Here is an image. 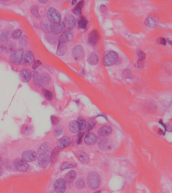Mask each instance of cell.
Returning a JSON list of instances; mask_svg holds the SVG:
<instances>
[{
	"label": "cell",
	"mask_w": 172,
	"mask_h": 193,
	"mask_svg": "<svg viewBox=\"0 0 172 193\" xmlns=\"http://www.w3.org/2000/svg\"><path fill=\"white\" fill-rule=\"evenodd\" d=\"M87 185L90 189L95 190L98 188L100 184V178L99 174L95 171H92L88 175Z\"/></svg>",
	"instance_id": "6da1fadb"
},
{
	"label": "cell",
	"mask_w": 172,
	"mask_h": 193,
	"mask_svg": "<svg viewBox=\"0 0 172 193\" xmlns=\"http://www.w3.org/2000/svg\"><path fill=\"white\" fill-rule=\"evenodd\" d=\"M119 60V56L115 51H108L104 56V63L107 67H110L117 63Z\"/></svg>",
	"instance_id": "7a4b0ae2"
},
{
	"label": "cell",
	"mask_w": 172,
	"mask_h": 193,
	"mask_svg": "<svg viewBox=\"0 0 172 193\" xmlns=\"http://www.w3.org/2000/svg\"><path fill=\"white\" fill-rule=\"evenodd\" d=\"M47 16L48 20L52 23L61 22V16L60 13L54 8L51 7L48 9Z\"/></svg>",
	"instance_id": "3957f363"
},
{
	"label": "cell",
	"mask_w": 172,
	"mask_h": 193,
	"mask_svg": "<svg viewBox=\"0 0 172 193\" xmlns=\"http://www.w3.org/2000/svg\"><path fill=\"white\" fill-rule=\"evenodd\" d=\"M23 53V50L21 48L15 50L11 55L10 61L11 62L15 65H19L22 62Z\"/></svg>",
	"instance_id": "277c9868"
},
{
	"label": "cell",
	"mask_w": 172,
	"mask_h": 193,
	"mask_svg": "<svg viewBox=\"0 0 172 193\" xmlns=\"http://www.w3.org/2000/svg\"><path fill=\"white\" fill-rule=\"evenodd\" d=\"M13 166L15 169L21 172L26 171L29 169L27 162L22 159H16L13 162Z\"/></svg>",
	"instance_id": "5b68a950"
},
{
	"label": "cell",
	"mask_w": 172,
	"mask_h": 193,
	"mask_svg": "<svg viewBox=\"0 0 172 193\" xmlns=\"http://www.w3.org/2000/svg\"><path fill=\"white\" fill-rule=\"evenodd\" d=\"M72 55L73 58L76 61H80L85 57L84 48L81 45L75 46L73 50Z\"/></svg>",
	"instance_id": "8992f818"
},
{
	"label": "cell",
	"mask_w": 172,
	"mask_h": 193,
	"mask_svg": "<svg viewBox=\"0 0 172 193\" xmlns=\"http://www.w3.org/2000/svg\"><path fill=\"white\" fill-rule=\"evenodd\" d=\"M38 155L35 151H27L23 152L21 155V159L26 162H33L37 159Z\"/></svg>",
	"instance_id": "52a82bcc"
},
{
	"label": "cell",
	"mask_w": 172,
	"mask_h": 193,
	"mask_svg": "<svg viewBox=\"0 0 172 193\" xmlns=\"http://www.w3.org/2000/svg\"><path fill=\"white\" fill-rule=\"evenodd\" d=\"M64 26L69 30L74 28L76 24V20L75 17L71 14H67L66 15L64 20Z\"/></svg>",
	"instance_id": "ba28073f"
},
{
	"label": "cell",
	"mask_w": 172,
	"mask_h": 193,
	"mask_svg": "<svg viewBox=\"0 0 172 193\" xmlns=\"http://www.w3.org/2000/svg\"><path fill=\"white\" fill-rule=\"evenodd\" d=\"M51 161V157L48 154H42L40 155L38 159V166L41 168H46Z\"/></svg>",
	"instance_id": "9c48e42d"
},
{
	"label": "cell",
	"mask_w": 172,
	"mask_h": 193,
	"mask_svg": "<svg viewBox=\"0 0 172 193\" xmlns=\"http://www.w3.org/2000/svg\"><path fill=\"white\" fill-rule=\"evenodd\" d=\"M54 189L57 193H64L66 190V182L62 179H56L54 184Z\"/></svg>",
	"instance_id": "30bf717a"
},
{
	"label": "cell",
	"mask_w": 172,
	"mask_h": 193,
	"mask_svg": "<svg viewBox=\"0 0 172 193\" xmlns=\"http://www.w3.org/2000/svg\"><path fill=\"white\" fill-rule=\"evenodd\" d=\"M98 146L100 150L106 151L112 149L114 146V144L112 141L107 139H104L100 141L98 143Z\"/></svg>",
	"instance_id": "8fae6325"
},
{
	"label": "cell",
	"mask_w": 172,
	"mask_h": 193,
	"mask_svg": "<svg viewBox=\"0 0 172 193\" xmlns=\"http://www.w3.org/2000/svg\"><path fill=\"white\" fill-rule=\"evenodd\" d=\"M100 38V34L98 31L96 30H94L89 34L88 41L91 45L95 46L98 42Z\"/></svg>",
	"instance_id": "7c38bea8"
},
{
	"label": "cell",
	"mask_w": 172,
	"mask_h": 193,
	"mask_svg": "<svg viewBox=\"0 0 172 193\" xmlns=\"http://www.w3.org/2000/svg\"><path fill=\"white\" fill-rule=\"evenodd\" d=\"M34 60V55L31 51L27 50L24 52L21 63L23 65H28L33 63Z\"/></svg>",
	"instance_id": "4fadbf2b"
},
{
	"label": "cell",
	"mask_w": 172,
	"mask_h": 193,
	"mask_svg": "<svg viewBox=\"0 0 172 193\" xmlns=\"http://www.w3.org/2000/svg\"><path fill=\"white\" fill-rule=\"evenodd\" d=\"M19 78L21 82L23 83L29 82L32 77L30 70L27 69H23L19 72Z\"/></svg>",
	"instance_id": "5bb4252c"
},
{
	"label": "cell",
	"mask_w": 172,
	"mask_h": 193,
	"mask_svg": "<svg viewBox=\"0 0 172 193\" xmlns=\"http://www.w3.org/2000/svg\"><path fill=\"white\" fill-rule=\"evenodd\" d=\"M73 34L71 30H66L62 33L59 38V42L62 43H65L70 41L73 38Z\"/></svg>",
	"instance_id": "9a60e30c"
},
{
	"label": "cell",
	"mask_w": 172,
	"mask_h": 193,
	"mask_svg": "<svg viewBox=\"0 0 172 193\" xmlns=\"http://www.w3.org/2000/svg\"><path fill=\"white\" fill-rule=\"evenodd\" d=\"M65 28V26L63 22L58 23H52L51 26V31L54 34H59L62 33Z\"/></svg>",
	"instance_id": "2e32d148"
},
{
	"label": "cell",
	"mask_w": 172,
	"mask_h": 193,
	"mask_svg": "<svg viewBox=\"0 0 172 193\" xmlns=\"http://www.w3.org/2000/svg\"><path fill=\"white\" fill-rule=\"evenodd\" d=\"M158 17L155 16L151 15L146 19L145 21V24L148 27L155 28L158 25Z\"/></svg>",
	"instance_id": "e0dca14e"
},
{
	"label": "cell",
	"mask_w": 172,
	"mask_h": 193,
	"mask_svg": "<svg viewBox=\"0 0 172 193\" xmlns=\"http://www.w3.org/2000/svg\"><path fill=\"white\" fill-rule=\"evenodd\" d=\"M16 44L13 41H8L4 43L3 46L4 51L6 53H12L15 50H16Z\"/></svg>",
	"instance_id": "ac0fdd59"
},
{
	"label": "cell",
	"mask_w": 172,
	"mask_h": 193,
	"mask_svg": "<svg viewBox=\"0 0 172 193\" xmlns=\"http://www.w3.org/2000/svg\"><path fill=\"white\" fill-rule=\"evenodd\" d=\"M98 139L97 136L95 134L90 133L85 135V142L88 145H93L95 143Z\"/></svg>",
	"instance_id": "d6986e66"
},
{
	"label": "cell",
	"mask_w": 172,
	"mask_h": 193,
	"mask_svg": "<svg viewBox=\"0 0 172 193\" xmlns=\"http://www.w3.org/2000/svg\"><path fill=\"white\" fill-rule=\"evenodd\" d=\"M45 39L48 43L51 44L55 45L58 42V39L55 34L53 33L48 32L46 33L45 35Z\"/></svg>",
	"instance_id": "ffe728a7"
},
{
	"label": "cell",
	"mask_w": 172,
	"mask_h": 193,
	"mask_svg": "<svg viewBox=\"0 0 172 193\" xmlns=\"http://www.w3.org/2000/svg\"><path fill=\"white\" fill-rule=\"evenodd\" d=\"M51 24L52 23L50 22L48 20H43L40 23V29L42 31H43L46 33L51 32Z\"/></svg>",
	"instance_id": "44dd1931"
},
{
	"label": "cell",
	"mask_w": 172,
	"mask_h": 193,
	"mask_svg": "<svg viewBox=\"0 0 172 193\" xmlns=\"http://www.w3.org/2000/svg\"><path fill=\"white\" fill-rule=\"evenodd\" d=\"M112 132V128L110 126L106 125L100 128L98 130V134L102 136H108L110 135Z\"/></svg>",
	"instance_id": "7402d4cb"
},
{
	"label": "cell",
	"mask_w": 172,
	"mask_h": 193,
	"mask_svg": "<svg viewBox=\"0 0 172 193\" xmlns=\"http://www.w3.org/2000/svg\"><path fill=\"white\" fill-rule=\"evenodd\" d=\"M87 61L90 65H96L98 63V55L94 52H91L88 57Z\"/></svg>",
	"instance_id": "603a6c76"
},
{
	"label": "cell",
	"mask_w": 172,
	"mask_h": 193,
	"mask_svg": "<svg viewBox=\"0 0 172 193\" xmlns=\"http://www.w3.org/2000/svg\"><path fill=\"white\" fill-rule=\"evenodd\" d=\"M138 56V60L137 62L138 67L139 69H142L143 68V65H144V61H145L146 55L143 51L139 50L137 52Z\"/></svg>",
	"instance_id": "cb8c5ba5"
},
{
	"label": "cell",
	"mask_w": 172,
	"mask_h": 193,
	"mask_svg": "<svg viewBox=\"0 0 172 193\" xmlns=\"http://www.w3.org/2000/svg\"><path fill=\"white\" fill-rule=\"evenodd\" d=\"M67 51V46L64 43L58 42V45L57 47V55L59 56H63L65 55Z\"/></svg>",
	"instance_id": "d4e9b609"
},
{
	"label": "cell",
	"mask_w": 172,
	"mask_h": 193,
	"mask_svg": "<svg viewBox=\"0 0 172 193\" xmlns=\"http://www.w3.org/2000/svg\"><path fill=\"white\" fill-rule=\"evenodd\" d=\"M28 44V38L26 35H21L18 39V44L21 49L26 48Z\"/></svg>",
	"instance_id": "484cf974"
},
{
	"label": "cell",
	"mask_w": 172,
	"mask_h": 193,
	"mask_svg": "<svg viewBox=\"0 0 172 193\" xmlns=\"http://www.w3.org/2000/svg\"><path fill=\"white\" fill-rule=\"evenodd\" d=\"M77 156L80 161L84 164H87L90 161L87 154L83 151H79L77 152Z\"/></svg>",
	"instance_id": "4316f807"
},
{
	"label": "cell",
	"mask_w": 172,
	"mask_h": 193,
	"mask_svg": "<svg viewBox=\"0 0 172 193\" xmlns=\"http://www.w3.org/2000/svg\"><path fill=\"white\" fill-rule=\"evenodd\" d=\"M40 80L41 84H43L45 85H48L50 84L51 80V78L50 77V75L47 72H43L40 75Z\"/></svg>",
	"instance_id": "83f0119b"
},
{
	"label": "cell",
	"mask_w": 172,
	"mask_h": 193,
	"mask_svg": "<svg viewBox=\"0 0 172 193\" xmlns=\"http://www.w3.org/2000/svg\"><path fill=\"white\" fill-rule=\"evenodd\" d=\"M11 36L10 33L8 30H3L0 31V40L1 41L7 42L10 40Z\"/></svg>",
	"instance_id": "f1b7e54d"
},
{
	"label": "cell",
	"mask_w": 172,
	"mask_h": 193,
	"mask_svg": "<svg viewBox=\"0 0 172 193\" xmlns=\"http://www.w3.org/2000/svg\"><path fill=\"white\" fill-rule=\"evenodd\" d=\"M88 21L84 16H79L78 20V26L80 29H85L87 26Z\"/></svg>",
	"instance_id": "f546056e"
},
{
	"label": "cell",
	"mask_w": 172,
	"mask_h": 193,
	"mask_svg": "<svg viewBox=\"0 0 172 193\" xmlns=\"http://www.w3.org/2000/svg\"><path fill=\"white\" fill-rule=\"evenodd\" d=\"M76 177V173L74 171H71L67 173L65 177V181L67 184H70L74 181Z\"/></svg>",
	"instance_id": "4dcf8cb0"
},
{
	"label": "cell",
	"mask_w": 172,
	"mask_h": 193,
	"mask_svg": "<svg viewBox=\"0 0 172 193\" xmlns=\"http://www.w3.org/2000/svg\"><path fill=\"white\" fill-rule=\"evenodd\" d=\"M33 131V128L30 125L25 124L23 126L21 129V133L25 135H29L31 134Z\"/></svg>",
	"instance_id": "1f68e13d"
},
{
	"label": "cell",
	"mask_w": 172,
	"mask_h": 193,
	"mask_svg": "<svg viewBox=\"0 0 172 193\" xmlns=\"http://www.w3.org/2000/svg\"><path fill=\"white\" fill-rule=\"evenodd\" d=\"M83 5H84V1H80L75 6V7H74V9L73 10V13L76 15L80 16L81 15V11H82V9L83 7Z\"/></svg>",
	"instance_id": "d6a6232c"
},
{
	"label": "cell",
	"mask_w": 172,
	"mask_h": 193,
	"mask_svg": "<svg viewBox=\"0 0 172 193\" xmlns=\"http://www.w3.org/2000/svg\"><path fill=\"white\" fill-rule=\"evenodd\" d=\"M50 146L47 142L42 144L38 150V153L40 155L42 154H47L50 151Z\"/></svg>",
	"instance_id": "836d02e7"
},
{
	"label": "cell",
	"mask_w": 172,
	"mask_h": 193,
	"mask_svg": "<svg viewBox=\"0 0 172 193\" xmlns=\"http://www.w3.org/2000/svg\"><path fill=\"white\" fill-rule=\"evenodd\" d=\"M61 149L59 146H57L55 148H54L53 151H52L51 156H50V157H51V162L52 164H54L57 161V156H58L59 152L60 151Z\"/></svg>",
	"instance_id": "e575fe53"
},
{
	"label": "cell",
	"mask_w": 172,
	"mask_h": 193,
	"mask_svg": "<svg viewBox=\"0 0 172 193\" xmlns=\"http://www.w3.org/2000/svg\"><path fill=\"white\" fill-rule=\"evenodd\" d=\"M70 143V140L68 137H63L59 140V147H60L61 149L65 148L68 146Z\"/></svg>",
	"instance_id": "d590c367"
},
{
	"label": "cell",
	"mask_w": 172,
	"mask_h": 193,
	"mask_svg": "<svg viewBox=\"0 0 172 193\" xmlns=\"http://www.w3.org/2000/svg\"><path fill=\"white\" fill-rule=\"evenodd\" d=\"M69 129L73 133H77L79 131V126L78 125L77 122L73 121L69 124Z\"/></svg>",
	"instance_id": "8d00e7d4"
},
{
	"label": "cell",
	"mask_w": 172,
	"mask_h": 193,
	"mask_svg": "<svg viewBox=\"0 0 172 193\" xmlns=\"http://www.w3.org/2000/svg\"><path fill=\"white\" fill-rule=\"evenodd\" d=\"M33 80L35 85L38 87H41V82L40 80V77L38 72H35L33 74Z\"/></svg>",
	"instance_id": "74e56055"
},
{
	"label": "cell",
	"mask_w": 172,
	"mask_h": 193,
	"mask_svg": "<svg viewBox=\"0 0 172 193\" xmlns=\"http://www.w3.org/2000/svg\"><path fill=\"white\" fill-rule=\"evenodd\" d=\"M41 92H42V93L43 94V96H45V97L48 100L51 101L53 99V95L52 94V92L48 91V90L45 89V88H43V89H41Z\"/></svg>",
	"instance_id": "f35d334b"
},
{
	"label": "cell",
	"mask_w": 172,
	"mask_h": 193,
	"mask_svg": "<svg viewBox=\"0 0 172 193\" xmlns=\"http://www.w3.org/2000/svg\"><path fill=\"white\" fill-rule=\"evenodd\" d=\"M76 166V164L72 162L68 161V162H64L61 166V170H64V169H68L75 168Z\"/></svg>",
	"instance_id": "ab89813d"
},
{
	"label": "cell",
	"mask_w": 172,
	"mask_h": 193,
	"mask_svg": "<svg viewBox=\"0 0 172 193\" xmlns=\"http://www.w3.org/2000/svg\"><path fill=\"white\" fill-rule=\"evenodd\" d=\"M77 123L79 126V130L82 131L85 129L86 127V121L82 117H79L77 120Z\"/></svg>",
	"instance_id": "60d3db41"
},
{
	"label": "cell",
	"mask_w": 172,
	"mask_h": 193,
	"mask_svg": "<svg viewBox=\"0 0 172 193\" xmlns=\"http://www.w3.org/2000/svg\"><path fill=\"white\" fill-rule=\"evenodd\" d=\"M31 13L33 16L36 19H39L40 18L39 12H38V7L36 5H33L31 8Z\"/></svg>",
	"instance_id": "b9f144b4"
},
{
	"label": "cell",
	"mask_w": 172,
	"mask_h": 193,
	"mask_svg": "<svg viewBox=\"0 0 172 193\" xmlns=\"http://www.w3.org/2000/svg\"><path fill=\"white\" fill-rule=\"evenodd\" d=\"M64 132V128L60 125H58L53 130L54 135L56 137H60L63 134Z\"/></svg>",
	"instance_id": "7bdbcfd3"
},
{
	"label": "cell",
	"mask_w": 172,
	"mask_h": 193,
	"mask_svg": "<svg viewBox=\"0 0 172 193\" xmlns=\"http://www.w3.org/2000/svg\"><path fill=\"white\" fill-rule=\"evenodd\" d=\"M22 33V32L20 29H16L14 31H13L11 36L13 39H18L21 36Z\"/></svg>",
	"instance_id": "ee69618b"
},
{
	"label": "cell",
	"mask_w": 172,
	"mask_h": 193,
	"mask_svg": "<svg viewBox=\"0 0 172 193\" xmlns=\"http://www.w3.org/2000/svg\"><path fill=\"white\" fill-rule=\"evenodd\" d=\"M75 186L78 189H82L85 187V182L82 179H78L75 182Z\"/></svg>",
	"instance_id": "f6af8a7d"
},
{
	"label": "cell",
	"mask_w": 172,
	"mask_h": 193,
	"mask_svg": "<svg viewBox=\"0 0 172 193\" xmlns=\"http://www.w3.org/2000/svg\"><path fill=\"white\" fill-rule=\"evenodd\" d=\"M95 126V122L93 121V120H92L91 119L89 120V121H88V122L87 127L86 131H90V130L93 129V128Z\"/></svg>",
	"instance_id": "bcb514c9"
},
{
	"label": "cell",
	"mask_w": 172,
	"mask_h": 193,
	"mask_svg": "<svg viewBox=\"0 0 172 193\" xmlns=\"http://www.w3.org/2000/svg\"><path fill=\"white\" fill-rule=\"evenodd\" d=\"M123 76L125 79H129L131 77V74L130 70L127 69L123 72Z\"/></svg>",
	"instance_id": "7dc6e473"
},
{
	"label": "cell",
	"mask_w": 172,
	"mask_h": 193,
	"mask_svg": "<svg viewBox=\"0 0 172 193\" xmlns=\"http://www.w3.org/2000/svg\"><path fill=\"white\" fill-rule=\"evenodd\" d=\"M51 120L52 124L54 126L57 125L59 122V118L57 116H52L51 117Z\"/></svg>",
	"instance_id": "c3c4849f"
},
{
	"label": "cell",
	"mask_w": 172,
	"mask_h": 193,
	"mask_svg": "<svg viewBox=\"0 0 172 193\" xmlns=\"http://www.w3.org/2000/svg\"><path fill=\"white\" fill-rule=\"evenodd\" d=\"M156 41H157V43H158V44L163 45H165L166 44V43H167L165 38L163 37L158 38Z\"/></svg>",
	"instance_id": "681fc988"
},
{
	"label": "cell",
	"mask_w": 172,
	"mask_h": 193,
	"mask_svg": "<svg viewBox=\"0 0 172 193\" xmlns=\"http://www.w3.org/2000/svg\"><path fill=\"white\" fill-rule=\"evenodd\" d=\"M41 62H40L39 60H35V62H34L33 63V65H32V68L33 69H36V68H38L39 66L41 65Z\"/></svg>",
	"instance_id": "f907efd6"
},
{
	"label": "cell",
	"mask_w": 172,
	"mask_h": 193,
	"mask_svg": "<svg viewBox=\"0 0 172 193\" xmlns=\"http://www.w3.org/2000/svg\"><path fill=\"white\" fill-rule=\"evenodd\" d=\"M84 134H85L84 132H80V133H79V134L78 135L77 140V144H80L81 143V141H82V139L83 136Z\"/></svg>",
	"instance_id": "816d5d0a"
},
{
	"label": "cell",
	"mask_w": 172,
	"mask_h": 193,
	"mask_svg": "<svg viewBox=\"0 0 172 193\" xmlns=\"http://www.w3.org/2000/svg\"><path fill=\"white\" fill-rule=\"evenodd\" d=\"M100 10L103 13H105L108 10V9L105 5H102L100 7Z\"/></svg>",
	"instance_id": "f5cc1de1"
},
{
	"label": "cell",
	"mask_w": 172,
	"mask_h": 193,
	"mask_svg": "<svg viewBox=\"0 0 172 193\" xmlns=\"http://www.w3.org/2000/svg\"><path fill=\"white\" fill-rule=\"evenodd\" d=\"M3 44H2V41L0 40V53H1L2 51L3 50Z\"/></svg>",
	"instance_id": "db71d44e"
},
{
	"label": "cell",
	"mask_w": 172,
	"mask_h": 193,
	"mask_svg": "<svg viewBox=\"0 0 172 193\" xmlns=\"http://www.w3.org/2000/svg\"><path fill=\"white\" fill-rule=\"evenodd\" d=\"M4 172H5L4 170L0 167V176H2V175H3Z\"/></svg>",
	"instance_id": "11a10c76"
},
{
	"label": "cell",
	"mask_w": 172,
	"mask_h": 193,
	"mask_svg": "<svg viewBox=\"0 0 172 193\" xmlns=\"http://www.w3.org/2000/svg\"><path fill=\"white\" fill-rule=\"evenodd\" d=\"M39 2H40V3L46 4L48 2V1H46V0H44V1H39Z\"/></svg>",
	"instance_id": "9f6ffc18"
},
{
	"label": "cell",
	"mask_w": 172,
	"mask_h": 193,
	"mask_svg": "<svg viewBox=\"0 0 172 193\" xmlns=\"http://www.w3.org/2000/svg\"><path fill=\"white\" fill-rule=\"evenodd\" d=\"M2 164H3V159L2 157H0V167L2 166Z\"/></svg>",
	"instance_id": "6f0895ef"
},
{
	"label": "cell",
	"mask_w": 172,
	"mask_h": 193,
	"mask_svg": "<svg viewBox=\"0 0 172 193\" xmlns=\"http://www.w3.org/2000/svg\"><path fill=\"white\" fill-rule=\"evenodd\" d=\"M76 2H77V1H72V4L74 5V4L76 3Z\"/></svg>",
	"instance_id": "680465c9"
},
{
	"label": "cell",
	"mask_w": 172,
	"mask_h": 193,
	"mask_svg": "<svg viewBox=\"0 0 172 193\" xmlns=\"http://www.w3.org/2000/svg\"><path fill=\"white\" fill-rule=\"evenodd\" d=\"M168 42L169 43V44L171 45H172V42H171V41H170V40H168Z\"/></svg>",
	"instance_id": "91938a15"
},
{
	"label": "cell",
	"mask_w": 172,
	"mask_h": 193,
	"mask_svg": "<svg viewBox=\"0 0 172 193\" xmlns=\"http://www.w3.org/2000/svg\"><path fill=\"white\" fill-rule=\"evenodd\" d=\"M100 193V191H98L96 192H95V193Z\"/></svg>",
	"instance_id": "94428289"
},
{
	"label": "cell",
	"mask_w": 172,
	"mask_h": 193,
	"mask_svg": "<svg viewBox=\"0 0 172 193\" xmlns=\"http://www.w3.org/2000/svg\"><path fill=\"white\" fill-rule=\"evenodd\" d=\"M0 28H1V26H0Z\"/></svg>",
	"instance_id": "6125c7cd"
}]
</instances>
